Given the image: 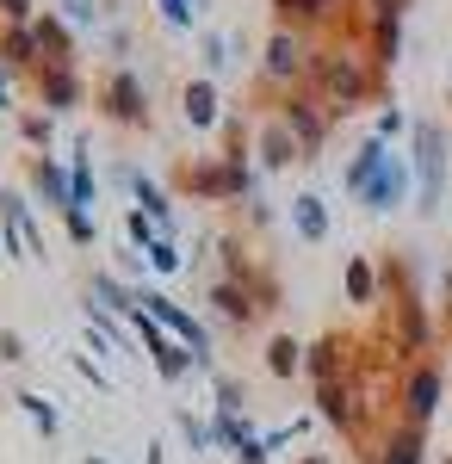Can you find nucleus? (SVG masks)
Wrapping results in <instances>:
<instances>
[{
    "mask_svg": "<svg viewBox=\"0 0 452 464\" xmlns=\"http://www.w3.org/2000/svg\"><path fill=\"white\" fill-rule=\"evenodd\" d=\"M310 93L335 111V118H348L353 106H366V100L378 93V74L366 69L353 50L329 44V50H310Z\"/></svg>",
    "mask_w": 452,
    "mask_h": 464,
    "instance_id": "obj_1",
    "label": "nucleus"
},
{
    "mask_svg": "<svg viewBox=\"0 0 452 464\" xmlns=\"http://www.w3.org/2000/svg\"><path fill=\"white\" fill-rule=\"evenodd\" d=\"M93 111H100L105 124H118V130H149V124H155V106H149V81H142L131 63L105 69V74H100V87H93Z\"/></svg>",
    "mask_w": 452,
    "mask_h": 464,
    "instance_id": "obj_2",
    "label": "nucleus"
},
{
    "mask_svg": "<svg viewBox=\"0 0 452 464\" xmlns=\"http://www.w3.org/2000/svg\"><path fill=\"white\" fill-rule=\"evenodd\" d=\"M409 168H416V211L434 217L440 198H447V124L416 118V130H409Z\"/></svg>",
    "mask_w": 452,
    "mask_h": 464,
    "instance_id": "obj_3",
    "label": "nucleus"
},
{
    "mask_svg": "<svg viewBox=\"0 0 452 464\" xmlns=\"http://www.w3.org/2000/svg\"><path fill=\"white\" fill-rule=\"evenodd\" d=\"M137 310H142V316H155V322H162V328L174 334L180 347H186V353L199 359V372H217V341H211V328H205L199 316H192L186 304H174V297H168L162 285H137Z\"/></svg>",
    "mask_w": 452,
    "mask_h": 464,
    "instance_id": "obj_4",
    "label": "nucleus"
},
{
    "mask_svg": "<svg viewBox=\"0 0 452 464\" xmlns=\"http://www.w3.org/2000/svg\"><path fill=\"white\" fill-rule=\"evenodd\" d=\"M279 124L298 137V149H304V161H316L322 155V143H329V124H335V111L316 100L310 87H291V93H279Z\"/></svg>",
    "mask_w": 452,
    "mask_h": 464,
    "instance_id": "obj_5",
    "label": "nucleus"
},
{
    "mask_svg": "<svg viewBox=\"0 0 452 464\" xmlns=\"http://www.w3.org/2000/svg\"><path fill=\"white\" fill-rule=\"evenodd\" d=\"M174 192L192 198V205H230L236 198V174L223 155H186L174 161Z\"/></svg>",
    "mask_w": 452,
    "mask_h": 464,
    "instance_id": "obj_6",
    "label": "nucleus"
},
{
    "mask_svg": "<svg viewBox=\"0 0 452 464\" xmlns=\"http://www.w3.org/2000/svg\"><path fill=\"white\" fill-rule=\"evenodd\" d=\"M260 81L279 87V93H291L298 81H310V50H304V37L273 25V37L260 44Z\"/></svg>",
    "mask_w": 452,
    "mask_h": 464,
    "instance_id": "obj_7",
    "label": "nucleus"
},
{
    "mask_svg": "<svg viewBox=\"0 0 452 464\" xmlns=\"http://www.w3.org/2000/svg\"><path fill=\"white\" fill-rule=\"evenodd\" d=\"M440 396H447V365H434V359H421L416 372L403 378V421L427 433V421L440 415Z\"/></svg>",
    "mask_w": 452,
    "mask_h": 464,
    "instance_id": "obj_8",
    "label": "nucleus"
},
{
    "mask_svg": "<svg viewBox=\"0 0 452 464\" xmlns=\"http://www.w3.org/2000/svg\"><path fill=\"white\" fill-rule=\"evenodd\" d=\"M32 93H37V111H50V118L87 106V81H81V69H50V63H44V69L32 74Z\"/></svg>",
    "mask_w": 452,
    "mask_h": 464,
    "instance_id": "obj_9",
    "label": "nucleus"
},
{
    "mask_svg": "<svg viewBox=\"0 0 452 464\" xmlns=\"http://www.w3.org/2000/svg\"><path fill=\"white\" fill-rule=\"evenodd\" d=\"M112 179H118V186L131 192V205H137L142 217H155V223H162V236H174V198H168V192H162L155 179L142 174L137 161H118V168H112Z\"/></svg>",
    "mask_w": 452,
    "mask_h": 464,
    "instance_id": "obj_10",
    "label": "nucleus"
},
{
    "mask_svg": "<svg viewBox=\"0 0 452 464\" xmlns=\"http://www.w3.org/2000/svg\"><path fill=\"white\" fill-rule=\"evenodd\" d=\"M25 192L44 198L50 211H74V186H69V168L56 155H32L25 161Z\"/></svg>",
    "mask_w": 452,
    "mask_h": 464,
    "instance_id": "obj_11",
    "label": "nucleus"
},
{
    "mask_svg": "<svg viewBox=\"0 0 452 464\" xmlns=\"http://www.w3.org/2000/svg\"><path fill=\"white\" fill-rule=\"evenodd\" d=\"M180 118L192 124V130H223V93H217V81L211 74H192L186 87H180Z\"/></svg>",
    "mask_w": 452,
    "mask_h": 464,
    "instance_id": "obj_12",
    "label": "nucleus"
},
{
    "mask_svg": "<svg viewBox=\"0 0 452 464\" xmlns=\"http://www.w3.org/2000/svg\"><path fill=\"white\" fill-rule=\"evenodd\" d=\"M32 32H37V56H44L50 69H81V56H74V32H69L63 13L44 6V13L32 19ZM44 63H37V69H44Z\"/></svg>",
    "mask_w": 452,
    "mask_h": 464,
    "instance_id": "obj_13",
    "label": "nucleus"
},
{
    "mask_svg": "<svg viewBox=\"0 0 452 464\" xmlns=\"http://www.w3.org/2000/svg\"><path fill=\"white\" fill-rule=\"evenodd\" d=\"M211 316L223 322V328H254L260 322V304H254V291L236 285V279H211Z\"/></svg>",
    "mask_w": 452,
    "mask_h": 464,
    "instance_id": "obj_14",
    "label": "nucleus"
},
{
    "mask_svg": "<svg viewBox=\"0 0 452 464\" xmlns=\"http://www.w3.org/2000/svg\"><path fill=\"white\" fill-rule=\"evenodd\" d=\"M397 304V353H427V341H434V328H427V304H421V291H397L390 297Z\"/></svg>",
    "mask_w": 452,
    "mask_h": 464,
    "instance_id": "obj_15",
    "label": "nucleus"
},
{
    "mask_svg": "<svg viewBox=\"0 0 452 464\" xmlns=\"http://www.w3.org/2000/svg\"><path fill=\"white\" fill-rule=\"evenodd\" d=\"M0 223H6V229H19V242H25V254H32V260H44V254H50L44 223L32 217V198H25L19 186H6V192H0Z\"/></svg>",
    "mask_w": 452,
    "mask_h": 464,
    "instance_id": "obj_16",
    "label": "nucleus"
},
{
    "mask_svg": "<svg viewBox=\"0 0 452 464\" xmlns=\"http://www.w3.org/2000/svg\"><path fill=\"white\" fill-rule=\"evenodd\" d=\"M409 179H416V168H409L403 155H390V161H384V174L359 192V205H366V211H397V205L409 198Z\"/></svg>",
    "mask_w": 452,
    "mask_h": 464,
    "instance_id": "obj_17",
    "label": "nucleus"
},
{
    "mask_svg": "<svg viewBox=\"0 0 452 464\" xmlns=\"http://www.w3.org/2000/svg\"><path fill=\"white\" fill-rule=\"evenodd\" d=\"M87 304H100V310H112V316H137V285L131 279H118L112 266H93L87 273Z\"/></svg>",
    "mask_w": 452,
    "mask_h": 464,
    "instance_id": "obj_18",
    "label": "nucleus"
},
{
    "mask_svg": "<svg viewBox=\"0 0 452 464\" xmlns=\"http://www.w3.org/2000/svg\"><path fill=\"white\" fill-rule=\"evenodd\" d=\"M291 161H304L298 137H291V130H285L279 118H267V124H260V137H254V168L279 174V168H291Z\"/></svg>",
    "mask_w": 452,
    "mask_h": 464,
    "instance_id": "obj_19",
    "label": "nucleus"
},
{
    "mask_svg": "<svg viewBox=\"0 0 452 464\" xmlns=\"http://www.w3.org/2000/svg\"><path fill=\"white\" fill-rule=\"evenodd\" d=\"M37 63H44V56H37V32L32 25H0V69L32 81Z\"/></svg>",
    "mask_w": 452,
    "mask_h": 464,
    "instance_id": "obj_20",
    "label": "nucleus"
},
{
    "mask_svg": "<svg viewBox=\"0 0 452 464\" xmlns=\"http://www.w3.org/2000/svg\"><path fill=\"white\" fill-rule=\"evenodd\" d=\"M384 161H390V149H384L378 137H366V143L353 149V161L341 168V192H348V198H359V192H366V186L384 174Z\"/></svg>",
    "mask_w": 452,
    "mask_h": 464,
    "instance_id": "obj_21",
    "label": "nucleus"
},
{
    "mask_svg": "<svg viewBox=\"0 0 452 464\" xmlns=\"http://www.w3.org/2000/svg\"><path fill=\"white\" fill-rule=\"evenodd\" d=\"M304 372H310V384H335V378H348V341L341 334H322L304 347Z\"/></svg>",
    "mask_w": 452,
    "mask_h": 464,
    "instance_id": "obj_22",
    "label": "nucleus"
},
{
    "mask_svg": "<svg viewBox=\"0 0 452 464\" xmlns=\"http://www.w3.org/2000/svg\"><path fill=\"white\" fill-rule=\"evenodd\" d=\"M372 464H427V433L409 428V421H397V428H390V433L378 440Z\"/></svg>",
    "mask_w": 452,
    "mask_h": 464,
    "instance_id": "obj_23",
    "label": "nucleus"
},
{
    "mask_svg": "<svg viewBox=\"0 0 452 464\" xmlns=\"http://www.w3.org/2000/svg\"><path fill=\"white\" fill-rule=\"evenodd\" d=\"M316 415L341 433H359V409H353V384L335 378V384H316Z\"/></svg>",
    "mask_w": 452,
    "mask_h": 464,
    "instance_id": "obj_24",
    "label": "nucleus"
},
{
    "mask_svg": "<svg viewBox=\"0 0 452 464\" xmlns=\"http://www.w3.org/2000/svg\"><path fill=\"white\" fill-rule=\"evenodd\" d=\"M291 236L298 242H329V205L316 192H298L291 198Z\"/></svg>",
    "mask_w": 452,
    "mask_h": 464,
    "instance_id": "obj_25",
    "label": "nucleus"
},
{
    "mask_svg": "<svg viewBox=\"0 0 452 464\" xmlns=\"http://www.w3.org/2000/svg\"><path fill=\"white\" fill-rule=\"evenodd\" d=\"M69 186H74V211H87V205H93V192H100V179H93V137H74ZM63 217H69V211H63Z\"/></svg>",
    "mask_w": 452,
    "mask_h": 464,
    "instance_id": "obj_26",
    "label": "nucleus"
},
{
    "mask_svg": "<svg viewBox=\"0 0 452 464\" xmlns=\"http://www.w3.org/2000/svg\"><path fill=\"white\" fill-rule=\"evenodd\" d=\"M397 56H403V13H372V63L397 69Z\"/></svg>",
    "mask_w": 452,
    "mask_h": 464,
    "instance_id": "obj_27",
    "label": "nucleus"
},
{
    "mask_svg": "<svg viewBox=\"0 0 452 464\" xmlns=\"http://www.w3.org/2000/svg\"><path fill=\"white\" fill-rule=\"evenodd\" d=\"M13 402H19V415H25V421H32L44 440H56V433H63V409H56V396H44V391H19Z\"/></svg>",
    "mask_w": 452,
    "mask_h": 464,
    "instance_id": "obj_28",
    "label": "nucleus"
},
{
    "mask_svg": "<svg viewBox=\"0 0 452 464\" xmlns=\"http://www.w3.org/2000/svg\"><path fill=\"white\" fill-rule=\"evenodd\" d=\"M267 6H273V19L285 32H298V25H322L341 0H267Z\"/></svg>",
    "mask_w": 452,
    "mask_h": 464,
    "instance_id": "obj_29",
    "label": "nucleus"
},
{
    "mask_svg": "<svg viewBox=\"0 0 452 464\" xmlns=\"http://www.w3.org/2000/svg\"><path fill=\"white\" fill-rule=\"evenodd\" d=\"M341 291H348V304H372L378 297V266L366 254H353L348 266H341Z\"/></svg>",
    "mask_w": 452,
    "mask_h": 464,
    "instance_id": "obj_30",
    "label": "nucleus"
},
{
    "mask_svg": "<svg viewBox=\"0 0 452 464\" xmlns=\"http://www.w3.org/2000/svg\"><path fill=\"white\" fill-rule=\"evenodd\" d=\"M267 372H273V378H298V372H304V341H298V334H273V341H267Z\"/></svg>",
    "mask_w": 452,
    "mask_h": 464,
    "instance_id": "obj_31",
    "label": "nucleus"
},
{
    "mask_svg": "<svg viewBox=\"0 0 452 464\" xmlns=\"http://www.w3.org/2000/svg\"><path fill=\"white\" fill-rule=\"evenodd\" d=\"M211 433H217V452H236L254 440V421L248 415H230V409H211Z\"/></svg>",
    "mask_w": 452,
    "mask_h": 464,
    "instance_id": "obj_32",
    "label": "nucleus"
},
{
    "mask_svg": "<svg viewBox=\"0 0 452 464\" xmlns=\"http://www.w3.org/2000/svg\"><path fill=\"white\" fill-rule=\"evenodd\" d=\"M19 143L37 149V155H50V143H56V118L37 111V106H25V111H19Z\"/></svg>",
    "mask_w": 452,
    "mask_h": 464,
    "instance_id": "obj_33",
    "label": "nucleus"
},
{
    "mask_svg": "<svg viewBox=\"0 0 452 464\" xmlns=\"http://www.w3.org/2000/svg\"><path fill=\"white\" fill-rule=\"evenodd\" d=\"M174 428H180V440H186V452H192V459L217 452V433H211V421H199L192 409H174Z\"/></svg>",
    "mask_w": 452,
    "mask_h": 464,
    "instance_id": "obj_34",
    "label": "nucleus"
},
{
    "mask_svg": "<svg viewBox=\"0 0 452 464\" xmlns=\"http://www.w3.org/2000/svg\"><path fill=\"white\" fill-rule=\"evenodd\" d=\"M142 260H149V273H162V279H174L180 266H186V254H180V242H174V236L149 242V248H142Z\"/></svg>",
    "mask_w": 452,
    "mask_h": 464,
    "instance_id": "obj_35",
    "label": "nucleus"
},
{
    "mask_svg": "<svg viewBox=\"0 0 452 464\" xmlns=\"http://www.w3.org/2000/svg\"><path fill=\"white\" fill-rule=\"evenodd\" d=\"M124 242H131V248H149V242H162V223H155V217H142L137 205H124Z\"/></svg>",
    "mask_w": 452,
    "mask_h": 464,
    "instance_id": "obj_36",
    "label": "nucleus"
},
{
    "mask_svg": "<svg viewBox=\"0 0 452 464\" xmlns=\"http://www.w3.org/2000/svg\"><path fill=\"white\" fill-rule=\"evenodd\" d=\"M211 391H217V402L211 409H230V415H248V391L230 378V372H211Z\"/></svg>",
    "mask_w": 452,
    "mask_h": 464,
    "instance_id": "obj_37",
    "label": "nucleus"
},
{
    "mask_svg": "<svg viewBox=\"0 0 452 464\" xmlns=\"http://www.w3.org/2000/svg\"><path fill=\"white\" fill-rule=\"evenodd\" d=\"M199 56H205V74H223L230 63H236V56H230V37H223V32H205V37H199Z\"/></svg>",
    "mask_w": 452,
    "mask_h": 464,
    "instance_id": "obj_38",
    "label": "nucleus"
},
{
    "mask_svg": "<svg viewBox=\"0 0 452 464\" xmlns=\"http://www.w3.org/2000/svg\"><path fill=\"white\" fill-rule=\"evenodd\" d=\"M155 6H162V19H168L174 32H192V19L205 13V0H155Z\"/></svg>",
    "mask_w": 452,
    "mask_h": 464,
    "instance_id": "obj_39",
    "label": "nucleus"
},
{
    "mask_svg": "<svg viewBox=\"0 0 452 464\" xmlns=\"http://www.w3.org/2000/svg\"><path fill=\"white\" fill-rule=\"evenodd\" d=\"M63 229H69L74 248H93V242H100V223H93V211H69V217H63Z\"/></svg>",
    "mask_w": 452,
    "mask_h": 464,
    "instance_id": "obj_40",
    "label": "nucleus"
},
{
    "mask_svg": "<svg viewBox=\"0 0 452 464\" xmlns=\"http://www.w3.org/2000/svg\"><path fill=\"white\" fill-rule=\"evenodd\" d=\"M56 6H63L69 25H100V13H105V0H56Z\"/></svg>",
    "mask_w": 452,
    "mask_h": 464,
    "instance_id": "obj_41",
    "label": "nucleus"
},
{
    "mask_svg": "<svg viewBox=\"0 0 452 464\" xmlns=\"http://www.w3.org/2000/svg\"><path fill=\"white\" fill-rule=\"evenodd\" d=\"M25 334H19V328H0V365H25Z\"/></svg>",
    "mask_w": 452,
    "mask_h": 464,
    "instance_id": "obj_42",
    "label": "nucleus"
},
{
    "mask_svg": "<svg viewBox=\"0 0 452 464\" xmlns=\"http://www.w3.org/2000/svg\"><path fill=\"white\" fill-rule=\"evenodd\" d=\"M403 130H416V124H409V118H403L397 106H384V111H378V130H372V137H378V143H390V137H403Z\"/></svg>",
    "mask_w": 452,
    "mask_h": 464,
    "instance_id": "obj_43",
    "label": "nucleus"
},
{
    "mask_svg": "<svg viewBox=\"0 0 452 464\" xmlns=\"http://www.w3.org/2000/svg\"><path fill=\"white\" fill-rule=\"evenodd\" d=\"M37 0H0V25H32Z\"/></svg>",
    "mask_w": 452,
    "mask_h": 464,
    "instance_id": "obj_44",
    "label": "nucleus"
},
{
    "mask_svg": "<svg viewBox=\"0 0 452 464\" xmlns=\"http://www.w3.org/2000/svg\"><path fill=\"white\" fill-rule=\"evenodd\" d=\"M74 372H81V378H87L93 391H112V378H105V365H100L93 353H74Z\"/></svg>",
    "mask_w": 452,
    "mask_h": 464,
    "instance_id": "obj_45",
    "label": "nucleus"
},
{
    "mask_svg": "<svg viewBox=\"0 0 452 464\" xmlns=\"http://www.w3.org/2000/svg\"><path fill=\"white\" fill-rule=\"evenodd\" d=\"M236 464H273V452H267V440L254 433L248 446H236Z\"/></svg>",
    "mask_w": 452,
    "mask_h": 464,
    "instance_id": "obj_46",
    "label": "nucleus"
},
{
    "mask_svg": "<svg viewBox=\"0 0 452 464\" xmlns=\"http://www.w3.org/2000/svg\"><path fill=\"white\" fill-rule=\"evenodd\" d=\"M0 111H19V106H13V74H6V69H0Z\"/></svg>",
    "mask_w": 452,
    "mask_h": 464,
    "instance_id": "obj_47",
    "label": "nucleus"
},
{
    "mask_svg": "<svg viewBox=\"0 0 452 464\" xmlns=\"http://www.w3.org/2000/svg\"><path fill=\"white\" fill-rule=\"evenodd\" d=\"M372 13H409V0H366Z\"/></svg>",
    "mask_w": 452,
    "mask_h": 464,
    "instance_id": "obj_48",
    "label": "nucleus"
},
{
    "mask_svg": "<svg viewBox=\"0 0 452 464\" xmlns=\"http://www.w3.org/2000/svg\"><path fill=\"white\" fill-rule=\"evenodd\" d=\"M440 297H447V322H452V273L440 279Z\"/></svg>",
    "mask_w": 452,
    "mask_h": 464,
    "instance_id": "obj_49",
    "label": "nucleus"
},
{
    "mask_svg": "<svg viewBox=\"0 0 452 464\" xmlns=\"http://www.w3.org/2000/svg\"><path fill=\"white\" fill-rule=\"evenodd\" d=\"M142 464H168V459H162V446H142Z\"/></svg>",
    "mask_w": 452,
    "mask_h": 464,
    "instance_id": "obj_50",
    "label": "nucleus"
},
{
    "mask_svg": "<svg viewBox=\"0 0 452 464\" xmlns=\"http://www.w3.org/2000/svg\"><path fill=\"white\" fill-rule=\"evenodd\" d=\"M298 464H335V459H329V452H304Z\"/></svg>",
    "mask_w": 452,
    "mask_h": 464,
    "instance_id": "obj_51",
    "label": "nucleus"
},
{
    "mask_svg": "<svg viewBox=\"0 0 452 464\" xmlns=\"http://www.w3.org/2000/svg\"><path fill=\"white\" fill-rule=\"evenodd\" d=\"M81 464H112V459H105V452H87V459H81Z\"/></svg>",
    "mask_w": 452,
    "mask_h": 464,
    "instance_id": "obj_52",
    "label": "nucleus"
}]
</instances>
